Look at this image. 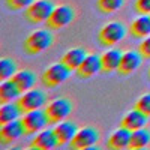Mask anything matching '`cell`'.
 I'll return each mask as SVG.
<instances>
[{
	"label": "cell",
	"mask_w": 150,
	"mask_h": 150,
	"mask_svg": "<svg viewBox=\"0 0 150 150\" xmlns=\"http://www.w3.org/2000/svg\"><path fill=\"white\" fill-rule=\"evenodd\" d=\"M138 48H140V53L143 54V57L150 59V36L143 38V42L140 44Z\"/></svg>",
	"instance_id": "f1b7e54d"
},
{
	"label": "cell",
	"mask_w": 150,
	"mask_h": 150,
	"mask_svg": "<svg viewBox=\"0 0 150 150\" xmlns=\"http://www.w3.org/2000/svg\"><path fill=\"white\" fill-rule=\"evenodd\" d=\"M17 72V65L12 59H3L0 62V78L2 80H11Z\"/></svg>",
	"instance_id": "cb8c5ba5"
},
{
	"label": "cell",
	"mask_w": 150,
	"mask_h": 150,
	"mask_svg": "<svg viewBox=\"0 0 150 150\" xmlns=\"http://www.w3.org/2000/svg\"><path fill=\"white\" fill-rule=\"evenodd\" d=\"M141 62H143V54L140 51L138 53L137 51H126L122 56L120 68H119L117 72L122 74V75H129L141 66Z\"/></svg>",
	"instance_id": "5bb4252c"
},
{
	"label": "cell",
	"mask_w": 150,
	"mask_h": 150,
	"mask_svg": "<svg viewBox=\"0 0 150 150\" xmlns=\"http://www.w3.org/2000/svg\"><path fill=\"white\" fill-rule=\"evenodd\" d=\"M71 69L63 63V62H60V63H54L51 66H48L44 74H42V81L47 87H57L59 84L65 83L69 75H71Z\"/></svg>",
	"instance_id": "5b68a950"
},
{
	"label": "cell",
	"mask_w": 150,
	"mask_h": 150,
	"mask_svg": "<svg viewBox=\"0 0 150 150\" xmlns=\"http://www.w3.org/2000/svg\"><path fill=\"white\" fill-rule=\"evenodd\" d=\"M131 134H132V131H129L128 128H125V126H120L117 131H114V132L111 134L110 140H108V147L110 149H114V150L129 149Z\"/></svg>",
	"instance_id": "2e32d148"
},
{
	"label": "cell",
	"mask_w": 150,
	"mask_h": 150,
	"mask_svg": "<svg viewBox=\"0 0 150 150\" xmlns=\"http://www.w3.org/2000/svg\"><path fill=\"white\" fill-rule=\"evenodd\" d=\"M21 120H23V123H24V128H26V134H27V135L41 132L42 129L47 128V125L50 123V119H48L47 111L42 110V108L23 112Z\"/></svg>",
	"instance_id": "7a4b0ae2"
},
{
	"label": "cell",
	"mask_w": 150,
	"mask_h": 150,
	"mask_svg": "<svg viewBox=\"0 0 150 150\" xmlns=\"http://www.w3.org/2000/svg\"><path fill=\"white\" fill-rule=\"evenodd\" d=\"M131 33L135 38H147L150 36V14H140L131 24Z\"/></svg>",
	"instance_id": "44dd1931"
},
{
	"label": "cell",
	"mask_w": 150,
	"mask_h": 150,
	"mask_svg": "<svg viewBox=\"0 0 150 150\" xmlns=\"http://www.w3.org/2000/svg\"><path fill=\"white\" fill-rule=\"evenodd\" d=\"M149 144H150V131H147L146 128L132 131L129 149H132V150H141V149L147 147Z\"/></svg>",
	"instance_id": "603a6c76"
},
{
	"label": "cell",
	"mask_w": 150,
	"mask_h": 150,
	"mask_svg": "<svg viewBox=\"0 0 150 150\" xmlns=\"http://www.w3.org/2000/svg\"><path fill=\"white\" fill-rule=\"evenodd\" d=\"M149 122V116L146 112H143L138 108H134L131 111H128L126 114L123 116L122 119V126L128 128L129 131H137V129H141L144 128Z\"/></svg>",
	"instance_id": "4fadbf2b"
},
{
	"label": "cell",
	"mask_w": 150,
	"mask_h": 150,
	"mask_svg": "<svg viewBox=\"0 0 150 150\" xmlns=\"http://www.w3.org/2000/svg\"><path fill=\"white\" fill-rule=\"evenodd\" d=\"M135 108L141 110L143 112H146V114L150 117V93H146V95L140 96L137 104H135Z\"/></svg>",
	"instance_id": "484cf974"
},
{
	"label": "cell",
	"mask_w": 150,
	"mask_h": 150,
	"mask_svg": "<svg viewBox=\"0 0 150 150\" xmlns=\"http://www.w3.org/2000/svg\"><path fill=\"white\" fill-rule=\"evenodd\" d=\"M99 72H102V60L101 56L96 54H87V57L77 71L78 77L81 78H92Z\"/></svg>",
	"instance_id": "7c38bea8"
},
{
	"label": "cell",
	"mask_w": 150,
	"mask_h": 150,
	"mask_svg": "<svg viewBox=\"0 0 150 150\" xmlns=\"http://www.w3.org/2000/svg\"><path fill=\"white\" fill-rule=\"evenodd\" d=\"M149 77H150V68H149Z\"/></svg>",
	"instance_id": "f546056e"
},
{
	"label": "cell",
	"mask_w": 150,
	"mask_h": 150,
	"mask_svg": "<svg viewBox=\"0 0 150 150\" xmlns=\"http://www.w3.org/2000/svg\"><path fill=\"white\" fill-rule=\"evenodd\" d=\"M53 45V35L48 30H35L24 41V50L29 54H39Z\"/></svg>",
	"instance_id": "6da1fadb"
},
{
	"label": "cell",
	"mask_w": 150,
	"mask_h": 150,
	"mask_svg": "<svg viewBox=\"0 0 150 150\" xmlns=\"http://www.w3.org/2000/svg\"><path fill=\"white\" fill-rule=\"evenodd\" d=\"M54 5L51 0H35V2L26 9V18L32 23H47L51 17Z\"/></svg>",
	"instance_id": "277c9868"
},
{
	"label": "cell",
	"mask_w": 150,
	"mask_h": 150,
	"mask_svg": "<svg viewBox=\"0 0 150 150\" xmlns=\"http://www.w3.org/2000/svg\"><path fill=\"white\" fill-rule=\"evenodd\" d=\"M77 131H78L77 125L74 122H69V120H62V122L56 123V128H54V132L59 138L60 146L62 144H71Z\"/></svg>",
	"instance_id": "9a60e30c"
},
{
	"label": "cell",
	"mask_w": 150,
	"mask_h": 150,
	"mask_svg": "<svg viewBox=\"0 0 150 150\" xmlns=\"http://www.w3.org/2000/svg\"><path fill=\"white\" fill-rule=\"evenodd\" d=\"M32 149H39V150H53L56 149L60 143L54 132V129H42L38 132L33 140H32Z\"/></svg>",
	"instance_id": "8fae6325"
},
{
	"label": "cell",
	"mask_w": 150,
	"mask_h": 150,
	"mask_svg": "<svg viewBox=\"0 0 150 150\" xmlns=\"http://www.w3.org/2000/svg\"><path fill=\"white\" fill-rule=\"evenodd\" d=\"M135 8L140 14H150V0H135Z\"/></svg>",
	"instance_id": "83f0119b"
},
{
	"label": "cell",
	"mask_w": 150,
	"mask_h": 150,
	"mask_svg": "<svg viewBox=\"0 0 150 150\" xmlns=\"http://www.w3.org/2000/svg\"><path fill=\"white\" fill-rule=\"evenodd\" d=\"M23 110V112H27L32 110H39L47 105V96L44 92L38 89H30L27 92H23L17 101Z\"/></svg>",
	"instance_id": "52a82bcc"
},
{
	"label": "cell",
	"mask_w": 150,
	"mask_h": 150,
	"mask_svg": "<svg viewBox=\"0 0 150 150\" xmlns=\"http://www.w3.org/2000/svg\"><path fill=\"white\" fill-rule=\"evenodd\" d=\"M99 141V132L95 128H81L77 131L74 140L71 141V147L77 150L95 149V144Z\"/></svg>",
	"instance_id": "ba28073f"
},
{
	"label": "cell",
	"mask_w": 150,
	"mask_h": 150,
	"mask_svg": "<svg viewBox=\"0 0 150 150\" xmlns=\"http://www.w3.org/2000/svg\"><path fill=\"white\" fill-rule=\"evenodd\" d=\"M26 134V128H24V123L21 119L12 120L8 123H2V128H0V141L3 144H9L14 143L18 138Z\"/></svg>",
	"instance_id": "30bf717a"
},
{
	"label": "cell",
	"mask_w": 150,
	"mask_h": 150,
	"mask_svg": "<svg viewBox=\"0 0 150 150\" xmlns=\"http://www.w3.org/2000/svg\"><path fill=\"white\" fill-rule=\"evenodd\" d=\"M125 3V0H98V8L104 14H111V12L119 11Z\"/></svg>",
	"instance_id": "d4e9b609"
},
{
	"label": "cell",
	"mask_w": 150,
	"mask_h": 150,
	"mask_svg": "<svg viewBox=\"0 0 150 150\" xmlns=\"http://www.w3.org/2000/svg\"><path fill=\"white\" fill-rule=\"evenodd\" d=\"M23 117V110L18 102H2L0 107V123H8Z\"/></svg>",
	"instance_id": "d6986e66"
},
{
	"label": "cell",
	"mask_w": 150,
	"mask_h": 150,
	"mask_svg": "<svg viewBox=\"0 0 150 150\" xmlns=\"http://www.w3.org/2000/svg\"><path fill=\"white\" fill-rule=\"evenodd\" d=\"M12 80H14L17 83V86L21 89V92H27L30 89H33L35 84H36V77L35 74L29 69H23V71H18L14 77H12Z\"/></svg>",
	"instance_id": "7402d4cb"
},
{
	"label": "cell",
	"mask_w": 150,
	"mask_h": 150,
	"mask_svg": "<svg viewBox=\"0 0 150 150\" xmlns=\"http://www.w3.org/2000/svg\"><path fill=\"white\" fill-rule=\"evenodd\" d=\"M87 57V53L84 48H72L63 54L62 62L71 69V71H78V68L81 66V63L84 62V59Z\"/></svg>",
	"instance_id": "e0dca14e"
},
{
	"label": "cell",
	"mask_w": 150,
	"mask_h": 150,
	"mask_svg": "<svg viewBox=\"0 0 150 150\" xmlns=\"http://www.w3.org/2000/svg\"><path fill=\"white\" fill-rule=\"evenodd\" d=\"M35 0H6V5L14 9V11H21V9H27Z\"/></svg>",
	"instance_id": "4316f807"
},
{
	"label": "cell",
	"mask_w": 150,
	"mask_h": 150,
	"mask_svg": "<svg viewBox=\"0 0 150 150\" xmlns=\"http://www.w3.org/2000/svg\"><path fill=\"white\" fill-rule=\"evenodd\" d=\"M123 53H120L119 50H107V51L101 56L102 60V71L104 72H114L119 71L120 68V62H122Z\"/></svg>",
	"instance_id": "ac0fdd59"
},
{
	"label": "cell",
	"mask_w": 150,
	"mask_h": 150,
	"mask_svg": "<svg viewBox=\"0 0 150 150\" xmlns=\"http://www.w3.org/2000/svg\"><path fill=\"white\" fill-rule=\"evenodd\" d=\"M75 14H74V9L66 6V5H60V6H56L51 17L48 18L47 24L50 29L53 30H59V29H63L66 27L68 24L72 23Z\"/></svg>",
	"instance_id": "9c48e42d"
},
{
	"label": "cell",
	"mask_w": 150,
	"mask_h": 150,
	"mask_svg": "<svg viewBox=\"0 0 150 150\" xmlns=\"http://www.w3.org/2000/svg\"><path fill=\"white\" fill-rule=\"evenodd\" d=\"M21 89L17 86L14 80H3L0 84V101L2 102H12L21 96Z\"/></svg>",
	"instance_id": "ffe728a7"
},
{
	"label": "cell",
	"mask_w": 150,
	"mask_h": 150,
	"mask_svg": "<svg viewBox=\"0 0 150 150\" xmlns=\"http://www.w3.org/2000/svg\"><path fill=\"white\" fill-rule=\"evenodd\" d=\"M45 111L48 114L50 123H59L69 117V114L72 112V102L66 98H59L50 102L45 107Z\"/></svg>",
	"instance_id": "8992f818"
},
{
	"label": "cell",
	"mask_w": 150,
	"mask_h": 150,
	"mask_svg": "<svg viewBox=\"0 0 150 150\" xmlns=\"http://www.w3.org/2000/svg\"><path fill=\"white\" fill-rule=\"evenodd\" d=\"M126 36V27L120 21H111L107 23L105 26L99 30V41L102 45L111 47L116 45L120 41H123V38Z\"/></svg>",
	"instance_id": "3957f363"
}]
</instances>
